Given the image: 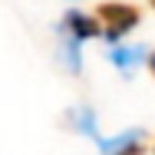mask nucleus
<instances>
[{
	"mask_svg": "<svg viewBox=\"0 0 155 155\" xmlns=\"http://www.w3.org/2000/svg\"><path fill=\"white\" fill-rule=\"evenodd\" d=\"M73 116H76V122H73V125H76L79 132H86V135L99 139V135H96V122H93V112H89V109H76Z\"/></svg>",
	"mask_w": 155,
	"mask_h": 155,
	"instance_id": "39448f33",
	"label": "nucleus"
},
{
	"mask_svg": "<svg viewBox=\"0 0 155 155\" xmlns=\"http://www.w3.org/2000/svg\"><path fill=\"white\" fill-rule=\"evenodd\" d=\"M99 149L102 155H145V145H142V132H125L119 139H99Z\"/></svg>",
	"mask_w": 155,
	"mask_h": 155,
	"instance_id": "7ed1b4c3",
	"label": "nucleus"
},
{
	"mask_svg": "<svg viewBox=\"0 0 155 155\" xmlns=\"http://www.w3.org/2000/svg\"><path fill=\"white\" fill-rule=\"evenodd\" d=\"M142 56H145V50H142V46H125V50H112V63H116V66H132V63H139L142 60Z\"/></svg>",
	"mask_w": 155,
	"mask_h": 155,
	"instance_id": "20e7f679",
	"label": "nucleus"
},
{
	"mask_svg": "<svg viewBox=\"0 0 155 155\" xmlns=\"http://www.w3.org/2000/svg\"><path fill=\"white\" fill-rule=\"evenodd\" d=\"M96 20H99V30L109 43H119L129 30L139 27L142 20V10L132 7V3H119V0H109V3H99L96 7Z\"/></svg>",
	"mask_w": 155,
	"mask_h": 155,
	"instance_id": "f257e3e1",
	"label": "nucleus"
},
{
	"mask_svg": "<svg viewBox=\"0 0 155 155\" xmlns=\"http://www.w3.org/2000/svg\"><path fill=\"white\" fill-rule=\"evenodd\" d=\"M149 73L155 76V53H149Z\"/></svg>",
	"mask_w": 155,
	"mask_h": 155,
	"instance_id": "423d86ee",
	"label": "nucleus"
},
{
	"mask_svg": "<svg viewBox=\"0 0 155 155\" xmlns=\"http://www.w3.org/2000/svg\"><path fill=\"white\" fill-rule=\"evenodd\" d=\"M66 36H73L76 43H83V40H93L99 36V20H96V13H83V10H69L66 17H63V27H60Z\"/></svg>",
	"mask_w": 155,
	"mask_h": 155,
	"instance_id": "f03ea898",
	"label": "nucleus"
},
{
	"mask_svg": "<svg viewBox=\"0 0 155 155\" xmlns=\"http://www.w3.org/2000/svg\"><path fill=\"white\" fill-rule=\"evenodd\" d=\"M149 3H152V7H155V0H149Z\"/></svg>",
	"mask_w": 155,
	"mask_h": 155,
	"instance_id": "0eeeda50",
	"label": "nucleus"
}]
</instances>
